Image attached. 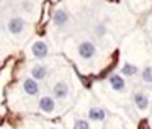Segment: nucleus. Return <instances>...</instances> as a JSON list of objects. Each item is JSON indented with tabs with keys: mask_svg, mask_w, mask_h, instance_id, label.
Returning a JSON list of instances; mask_svg holds the SVG:
<instances>
[{
	"mask_svg": "<svg viewBox=\"0 0 152 129\" xmlns=\"http://www.w3.org/2000/svg\"><path fill=\"white\" fill-rule=\"evenodd\" d=\"M70 21V15L69 12L66 10V8H56L53 13V23L56 28H59V30H64V28L69 25Z\"/></svg>",
	"mask_w": 152,
	"mask_h": 129,
	"instance_id": "obj_7",
	"label": "nucleus"
},
{
	"mask_svg": "<svg viewBox=\"0 0 152 129\" xmlns=\"http://www.w3.org/2000/svg\"><path fill=\"white\" fill-rule=\"evenodd\" d=\"M21 90H23V93L26 96H31V98H34V96H39L41 93V87H39V82L38 80H34L33 77H25L23 80H21Z\"/></svg>",
	"mask_w": 152,
	"mask_h": 129,
	"instance_id": "obj_3",
	"label": "nucleus"
},
{
	"mask_svg": "<svg viewBox=\"0 0 152 129\" xmlns=\"http://www.w3.org/2000/svg\"><path fill=\"white\" fill-rule=\"evenodd\" d=\"M108 83H110V87H111L113 92L121 93V92L126 90V80H124V77H123L121 74H113V75H110Z\"/></svg>",
	"mask_w": 152,
	"mask_h": 129,
	"instance_id": "obj_10",
	"label": "nucleus"
},
{
	"mask_svg": "<svg viewBox=\"0 0 152 129\" xmlns=\"http://www.w3.org/2000/svg\"><path fill=\"white\" fill-rule=\"evenodd\" d=\"M30 52L34 59H46L49 56V46L43 39H36L30 47Z\"/></svg>",
	"mask_w": 152,
	"mask_h": 129,
	"instance_id": "obj_5",
	"label": "nucleus"
},
{
	"mask_svg": "<svg viewBox=\"0 0 152 129\" xmlns=\"http://www.w3.org/2000/svg\"><path fill=\"white\" fill-rule=\"evenodd\" d=\"M56 98L53 95H43L38 100V109L44 114H53L56 111Z\"/></svg>",
	"mask_w": 152,
	"mask_h": 129,
	"instance_id": "obj_4",
	"label": "nucleus"
},
{
	"mask_svg": "<svg viewBox=\"0 0 152 129\" xmlns=\"http://www.w3.org/2000/svg\"><path fill=\"white\" fill-rule=\"evenodd\" d=\"M7 31L15 38L23 36L25 31H26V21L21 17H18V15H13V17H10L7 21Z\"/></svg>",
	"mask_w": 152,
	"mask_h": 129,
	"instance_id": "obj_1",
	"label": "nucleus"
},
{
	"mask_svg": "<svg viewBox=\"0 0 152 129\" xmlns=\"http://www.w3.org/2000/svg\"><path fill=\"white\" fill-rule=\"evenodd\" d=\"M33 0H21V10L25 12V13H33Z\"/></svg>",
	"mask_w": 152,
	"mask_h": 129,
	"instance_id": "obj_16",
	"label": "nucleus"
},
{
	"mask_svg": "<svg viewBox=\"0 0 152 129\" xmlns=\"http://www.w3.org/2000/svg\"><path fill=\"white\" fill-rule=\"evenodd\" d=\"M4 2H5V0H0V5H2V4H4Z\"/></svg>",
	"mask_w": 152,
	"mask_h": 129,
	"instance_id": "obj_18",
	"label": "nucleus"
},
{
	"mask_svg": "<svg viewBox=\"0 0 152 129\" xmlns=\"http://www.w3.org/2000/svg\"><path fill=\"white\" fill-rule=\"evenodd\" d=\"M93 33H95L96 38H103L106 33H108V28H106L105 23H96L95 26H93Z\"/></svg>",
	"mask_w": 152,
	"mask_h": 129,
	"instance_id": "obj_15",
	"label": "nucleus"
},
{
	"mask_svg": "<svg viewBox=\"0 0 152 129\" xmlns=\"http://www.w3.org/2000/svg\"><path fill=\"white\" fill-rule=\"evenodd\" d=\"M96 52H98V49H96L95 43L90 41V39L80 41L79 46H77V54H79V57L83 60H92L93 57L96 56Z\"/></svg>",
	"mask_w": 152,
	"mask_h": 129,
	"instance_id": "obj_2",
	"label": "nucleus"
},
{
	"mask_svg": "<svg viewBox=\"0 0 152 129\" xmlns=\"http://www.w3.org/2000/svg\"><path fill=\"white\" fill-rule=\"evenodd\" d=\"M70 95V88H69V83L66 82V80H59V82L54 83L53 87V96L56 100H61V101H64V100H67Z\"/></svg>",
	"mask_w": 152,
	"mask_h": 129,
	"instance_id": "obj_8",
	"label": "nucleus"
},
{
	"mask_svg": "<svg viewBox=\"0 0 152 129\" xmlns=\"http://www.w3.org/2000/svg\"><path fill=\"white\" fill-rule=\"evenodd\" d=\"M48 129H59V128H56V126H51V128H48Z\"/></svg>",
	"mask_w": 152,
	"mask_h": 129,
	"instance_id": "obj_17",
	"label": "nucleus"
},
{
	"mask_svg": "<svg viewBox=\"0 0 152 129\" xmlns=\"http://www.w3.org/2000/svg\"><path fill=\"white\" fill-rule=\"evenodd\" d=\"M137 72H139L137 66H134V64H131V62H124L119 74H121L123 77H134V75H137Z\"/></svg>",
	"mask_w": 152,
	"mask_h": 129,
	"instance_id": "obj_12",
	"label": "nucleus"
},
{
	"mask_svg": "<svg viewBox=\"0 0 152 129\" xmlns=\"http://www.w3.org/2000/svg\"><path fill=\"white\" fill-rule=\"evenodd\" d=\"M30 75L33 77L34 80L41 82V80L48 79V75H49V69H48V66H44V64H34V66L30 69Z\"/></svg>",
	"mask_w": 152,
	"mask_h": 129,
	"instance_id": "obj_11",
	"label": "nucleus"
},
{
	"mask_svg": "<svg viewBox=\"0 0 152 129\" xmlns=\"http://www.w3.org/2000/svg\"><path fill=\"white\" fill-rule=\"evenodd\" d=\"M72 129H90V121L83 118H77L72 124Z\"/></svg>",
	"mask_w": 152,
	"mask_h": 129,
	"instance_id": "obj_14",
	"label": "nucleus"
},
{
	"mask_svg": "<svg viewBox=\"0 0 152 129\" xmlns=\"http://www.w3.org/2000/svg\"><path fill=\"white\" fill-rule=\"evenodd\" d=\"M132 103H134L137 111H145L149 108V105H151V98H149V95L144 90H136L132 93Z\"/></svg>",
	"mask_w": 152,
	"mask_h": 129,
	"instance_id": "obj_6",
	"label": "nucleus"
},
{
	"mask_svg": "<svg viewBox=\"0 0 152 129\" xmlns=\"http://www.w3.org/2000/svg\"><path fill=\"white\" fill-rule=\"evenodd\" d=\"M141 80L144 83H152V66H145L141 70Z\"/></svg>",
	"mask_w": 152,
	"mask_h": 129,
	"instance_id": "obj_13",
	"label": "nucleus"
},
{
	"mask_svg": "<svg viewBox=\"0 0 152 129\" xmlns=\"http://www.w3.org/2000/svg\"><path fill=\"white\" fill-rule=\"evenodd\" d=\"M87 119L93 122H103L106 119V111L102 106H90L87 111Z\"/></svg>",
	"mask_w": 152,
	"mask_h": 129,
	"instance_id": "obj_9",
	"label": "nucleus"
}]
</instances>
